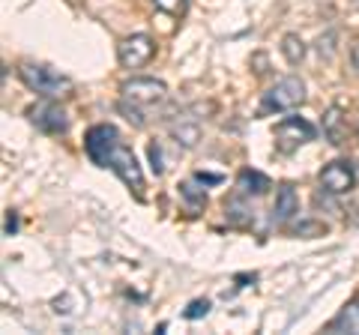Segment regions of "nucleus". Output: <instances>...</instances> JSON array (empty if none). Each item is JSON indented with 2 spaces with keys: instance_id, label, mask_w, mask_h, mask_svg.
Instances as JSON below:
<instances>
[{
  "instance_id": "1",
  "label": "nucleus",
  "mask_w": 359,
  "mask_h": 335,
  "mask_svg": "<svg viewBox=\"0 0 359 335\" xmlns=\"http://www.w3.org/2000/svg\"><path fill=\"white\" fill-rule=\"evenodd\" d=\"M84 150L90 156V162L99 165V168H111L123 183L129 186V192H135V198L144 200V174H141V165L135 159V153L123 144L120 132L108 123H99L87 132L84 138Z\"/></svg>"
},
{
  "instance_id": "2",
  "label": "nucleus",
  "mask_w": 359,
  "mask_h": 335,
  "mask_svg": "<svg viewBox=\"0 0 359 335\" xmlns=\"http://www.w3.org/2000/svg\"><path fill=\"white\" fill-rule=\"evenodd\" d=\"M18 75L33 93H39L45 99H60V96H69L72 93V78L63 75L51 66H42V63H21L18 66Z\"/></svg>"
},
{
  "instance_id": "3",
  "label": "nucleus",
  "mask_w": 359,
  "mask_h": 335,
  "mask_svg": "<svg viewBox=\"0 0 359 335\" xmlns=\"http://www.w3.org/2000/svg\"><path fill=\"white\" fill-rule=\"evenodd\" d=\"M306 102V84L297 75H287L282 81H276L269 90L264 93V105L261 111H294Z\"/></svg>"
},
{
  "instance_id": "4",
  "label": "nucleus",
  "mask_w": 359,
  "mask_h": 335,
  "mask_svg": "<svg viewBox=\"0 0 359 335\" xmlns=\"http://www.w3.org/2000/svg\"><path fill=\"white\" fill-rule=\"evenodd\" d=\"M120 93L129 105L141 108L144 114H147V108L162 105L168 99V87L162 81H156V78H132V81H123Z\"/></svg>"
},
{
  "instance_id": "5",
  "label": "nucleus",
  "mask_w": 359,
  "mask_h": 335,
  "mask_svg": "<svg viewBox=\"0 0 359 335\" xmlns=\"http://www.w3.org/2000/svg\"><path fill=\"white\" fill-rule=\"evenodd\" d=\"M311 138H314V126L309 120H302V117H287V120H282L276 126V150L285 153V156L299 150L302 144L311 141Z\"/></svg>"
},
{
  "instance_id": "6",
  "label": "nucleus",
  "mask_w": 359,
  "mask_h": 335,
  "mask_svg": "<svg viewBox=\"0 0 359 335\" xmlns=\"http://www.w3.org/2000/svg\"><path fill=\"white\" fill-rule=\"evenodd\" d=\"M27 117L39 132H45V135H63V132L69 129V117H66V111L57 102H51V99H45V102L27 108Z\"/></svg>"
},
{
  "instance_id": "7",
  "label": "nucleus",
  "mask_w": 359,
  "mask_h": 335,
  "mask_svg": "<svg viewBox=\"0 0 359 335\" xmlns=\"http://www.w3.org/2000/svg\"><path fill=\"white\" fill-rule=\"evenodd\" d=\"M156 54V42L147 36V33H135V36L123 39L117 46V57L126 69H141L144 63H150Z\"/></svg>"
},
{
  "instance_id": "8",
  "label": "nucleus",
  "mask_w": 359,
  "mask_h": 335,
  "mask_svg": "<svg viewBox=\"0 0 359 335\" xmlns=\"http://www.w3.org/2000/svg\"><path fill=\"white\" fill-rule=\"evenodd\" d=\"M353 183H356V174L347 159H335L327 168H320V189L327 195H347Z\"/></svg>"
},
{
  "instance_id": "9",
  "label": "nucleus",
  "mask_w": 359,
  "mask_h": 335,
  "mask_svg": "<svg viewBox=\"0 0 359 335\" xmlns=\"http://www.w3.org/2000/svg\"><path fill=\"white\" fill-rule=\"evenodd\" d=\"M299 213V198L294 192V186H278L276 192V207H273V219L278 221V225H287L290 219H294Z\"/></svg>"
},
{
  "instance_id": "10",
  "label": "nucleus",
  "mask_w": 359,
  "mask_h": 335,
  "mask_svg": "<svg viewBox=\"0 0 359 335\" xmlns=\"http://www.w3.org/2000/svg\"><path fill=\"white\" fill-rule=\"evenodd\" d=\"M330 332H351V335H359V299L347 303L339 315L330 320Z\"/></svg>"
},
{
  "instance_id": "11",
  "label": "nucleus",
  "mask_w": 359,
  "mask_h": 335,
  "mask_svg": "<svg viewBox=\"0 0 359 335\" xmlns=\"http://www.w3.org/2000/svg\"><path fill=\"white\" fill-rule=\"evenodd\" d=\"M237 189H240V195H264L273 189V183H269V177L261 174V171H240L237 177Z\"/></svg>"
},
{
  "instance_id": "12",
  "label": "nucleus",
  "mask_w": 359,
  "mask_h": 335,
  "mask_svg": "<svg viewBox=\"0 0 359 335\" xmlns=\"http://www.w3.org/2000/svg\"><path fill=\"white\" fill-rule=\"evenodd\" d=\"M171 135L177 138V144H183L186 150H192L195 144L201 141V126L195 120H177L171 126Z\"/></svg>"
},
{
  "instance_id": "13",
  "label": "nucleus",
  "mask_w": 359,
  "mask_h": 335,
  "mask_svg": "<svg viewBox=\"0 0 359 335\" xmlns=\"http://www.w3.org/2000/svg\"><path fill=\"white\" fill-rule=\"evenodd\" d=\"M282 54H285V60L290 66H299L302 60H306V42H302L297 33H287V36L282 39Z\"/></svg>"
},
{
  "instance_id": "14",
  "label": "nucleus",
  "mask_w": 359,
  "mask_h": 335,
  "mask_svg": "<svg viewBox=\"0 0 359 335\" xmlns=\"http://www.w3.org/2000/svg\"><path fill=\"white\" fill-rule=\"evenodd\" d=\"M201 180L198 177H192V180H186L183 186H180V195L186 198V204H189V210H201V207H207V192L198 186Z\"/></svg>"
},
{
  "instance_id": "15",
  "label": "nucleus",
  "mask_w": 359,
  "mask_h": 335,
  "mask_svg": "<svg viewBox=\"0 0 359 335\" xmlns=\"http://www.w3.org/2000/svg\"><path fill=\"white\" fill-rule=\"evenodd\" d=\"M323 132H327V138L332 144H341V108L332 105L327 111V117H323Z\"/></svg>"
},
{
  "instance_id": "16",
  "label": "nucleus",
  "mask_w": 359,
  "mask_h": 335,
  "mask_svg": "<svg viewBox=\"0 0 359 335\" xmlns=\"http://www.w3.org/2000/svg\"><path fill=\"white\" fill-rule=\"evenodd\" d=\"M156 9L165 15H174V18H183L186 9H189V0H153Z\"/></svg>"
},
{
  "instance_id": "17",
  "label": "nucleus",
  "mask_w": 359,
  "mask_h": 335,
  "mask_svg": "<svg viewBox=\"0 0 359 335\" xmlns=\"http://www.w3.org/2000/svg\"><path fill=\"white\" fill-rule=\"evenodd\" d=\"M120 114H126V120L129 123H135V126H144V117H147V114H144V111L141 108H135V105H129L126 102V99H120Z\"/></svg>"
},
{
  "instance_id": "18",
  "label": "nucleus",
  "mask_w": 359,
  "mask_h": 335,
  "mask_svg": "<svg viewBox=\"0 0 359 335\" xmlns=\"http://www.w3.org/2000/svg\"><path fill=\"white\" fill-rule=\"evenodd\" d=\"M207 311H210V299H195V303H189L186 317L189 320H198V317H207Z\"/></svg>"
},
{
  "instance_id": "19",
  "label": "nucleus",
  "mask_w": 359,
  "mask_h": 335,
  "mask_svg": "<svg viewBox=\"0 0 359 335\" xmlns=\"http://www.w3.org/2000/svg\"><path fill=\"white\" fill-rule=\"evenodd\" d=\"M147 153H150V162H153V174H165V165H162V147H159V144H150Z\"/></svg>"
},
{
  "instance_id": "20",
  "label": "nucleus",
  "mask_w": 359,
  "mask_h": 335,
  "mask_svg": "<svg viewBox=\"0 0 359 335\" xmlns=\"http://www.w3.org/2000/svg\"><path fill=\"white\" fill-rule=\"evenodd\" d=\"M332 42H335V33H327V36H320L318 39V51H320V57H332Z\"/></svg>"
},
{
  "instance_id": "21",
  "label": "nucleus",
  "mask_w": 359,
  "mask_h": 335,
  "mask_svg": "<svg viewBox=\"0 0 359 335\" xmlns=\"http://www.w3.org/2000/svg\"><path fill=\"white\" fill-rule=\"evenodd\" d=\"M4 231H6V233H15V231H18V216L13 213V210H9V213H6V221H4Z\"/></svg>"
},
{
  "instance_id": "22",
  "label": "nucleus",
  "mask_w": 359,
  "mask_h": 335,
  "mask_svg": "<svg viewBox=\"0 0 359 335\" xmlns=\"http://www.w3.org/2000/svg\"><path fill=\"white\" fill-rule=\"evenodd\" d=\"M195 177H198L201 183H219V180H222L219 174H195Z\"/></svg>"
},
{
  "instance_id": "23",
  "label": "nucleus",
  "mask_w": 359,
  "mask_h": 335,
  "mask_svg": "<svg viewBox=\"0 0 359 335\" xmlns=\"http://www.w3.org/2000/svg\"><path fill=\"white\" fill-rule=\"evenodd\" d=\"M351 63H353V69H359V46L351 51Z\"/></svg>"
},
{
  "instance_id": "24",
  "label": "nucleus",
  "mask_w": 359,
  "mask_h": 335,
  "mask_svg": "<svg viewBox=\"0 0 359 335\" xmlns=\"http://www.w3.org/2000/svg\"><path fill=\"white\" fill-rule=\"evenodd\" d=\"M356 138H359V126H356Z\"/></svg>"
}]
</instances>
